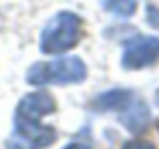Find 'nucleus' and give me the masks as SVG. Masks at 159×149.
<instances>
[{"instance_id": "nucleus-1", "label": "nucleus", "mask_w": 159, "mask_h": 149, "mask_svg": "<svg viewBox=\"0 0 159 149\" xmlns=\"http://www.w3.org/2000/svg\"><path fill=\"white\" fill-rule=\"evenodd\" d=\"M153 63H159V38L155 36H139L127 43L123 55V67L143 69Z\"/></svg>"}, {"instance_id": "nucleus-2", "label": "nucleus", "mask_w": 159, "mask_h": 149, "mask_svg": "<svg viewBox=\"0 0 159 149\" xmlns=\"http://www.w3.org/2000/svg\"><path fill=\"white\" fill-rule=\"evenodd\" d=\"M123 121H125V125L129 127L131 131H143L145 127H147V123H149V111H147V107L143 105V103H137V105H133L131 109H129V113L123 117Z\"/></svg>"}, {"instance_id": "nucleus-3", "label": "nucleus", "mask_w": 159, "mask_h": 149, "mask_svg": "<svg viewBox=\"0 0 159 149\" xmlns=\"http://www.w3.org/2000/svg\"><path fill=\"white\" fill-rule=\"evenodd\" d=\"M129 99H131V95L127 93V91H111V93L103 95L101 97V107L103 109H115V107H127Z\"/></svg>"}, {"instance_id": "nucleus-4", "label": "nucleus", "mask_w": 159, "mask_h": 149, "mask_svg": "<svg viewBox=\"0 0 159 149\" xmlns=\"http://www.w3.org/2000/svg\"><path fill=\"white\" fill-rule=\"evenodd\" d=\"M105 6L119 16H131L135 12V2L133 0H109Z\"/></svg>"}, {"instance_id": "nucleus-5", "label": "nucleus", "mask_w": 159, "mask_h": 149, "mask_svg": "<svg viewBox=\"0 0 159 149\" xmlns=\"http://www.w3.org/2000/svg\"><path fill=\"white\" fill-rule=\"evenodd\" d=\"M123 149H155L151 145V143H147V141H141V139H135V141H129L127 145H125Z\"/></svg>"}, {"instance_id": "nucleus-6", "label": "nucleus", "mask_w": 159, "mask_h": 149, "mask_svg": "<svg viewBox=\"0 0 159 149\" xmlns=\"http://www.w3.org/2000/svg\"><path fill=\"white\" fill-rule=\"evenodd\" d=\"M147 18H149V22H151L153 26H159V8L149 6V10H147Z\"/></svg>"}, {"instance_id": "nucleus-7", "label": "nucleus", "mask_w": 159, "mask_h": 149, "mask_svg": "<svg viewBox=\"0 0 159 149\" xmlns=\"http://www.w3.org/2000/svg\"><path fill=\"white\" fill-rule=\"evenodd\" d=\"M66 149H87L85 145H81V143H73V145H69Z\"/></svg>"}, {"instance_id": "nucleus-8", "label": "nucleus", "mask_w": 159, "mask_h": 149, "mask_svg": "<svg viewBox=\"0 0 159 149\" xmlns=\"http://www.w3.org/2000/svg\"><path fill=\"white\" fill-rule=\"evenodd\" d=\"M155 101H157V105H159V91H157V95H155Z\"/></svg>"}]
</instances>
